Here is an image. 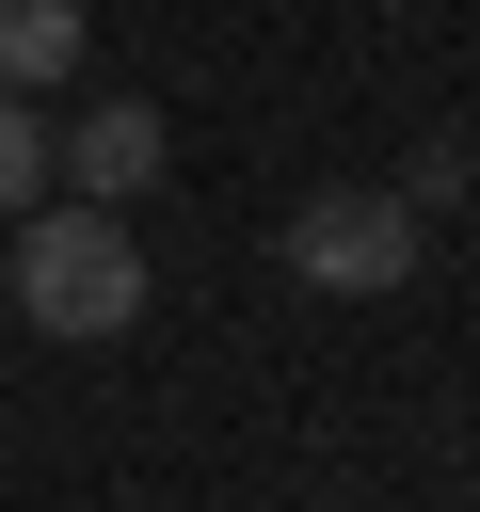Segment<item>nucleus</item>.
Here are the masks:
<instances>
[{
  "label": "nucleus",
  "instance_id": "1",
  "mask_svg": "<svg viewBox=\"0 0 480 512\" xmlns=\"http://www.w3.org/2000/svg\"><path fill=\"white\" fill-rule=\"evenodd\" d=\"M16 320L32 336H64V352H96V336H128L144 320V240H128V208H16Z\"/></svg>",
  "mask_w": 480,
  "mask_h": 512
},
{
  "label": "nucleus",
  "instance_id": "2",
  "mask_svg": "<svg viewBox=\"0 0 480 512\" xmlns=\"http://www.w3.org/2000/svg\"><path fill=\"white\" fill-rule=\"evenodd\" d=\"M288 272L384 304V288H416V208H400V192H304V208H288Z\"/></svg>",
  "mask_w": 480,
  "mask_h": 512
},
{
  "label": "nucleus",
  "instance_id": "3",
  "mask_svg": "<svg viewBox=\"0 0 480 512\" xmlns=\"http://www.w3.org/2000/svg\"><path fill=\"white\" fill-rule=\"evenodd\" d=\"M160 160H176V128H160L144 96H96L80 128H48V192H64V208H128V192H160Z\"/></svg>",
  "mask_w": 480,
  "mask_h": 512
},
{
  "label": "nucleus",
  "instance_id": "4",
  "mask_svg": "<svg viewBox=\"0 0 480 512\" xmlns=\"http://www.w3.org/2000/svg\"><path fill=\"white\" fill-rule=\"evenodd\" d=\"M80 64V0H0V96H48Z\"/></svg>",
  "mask_w": 480,
  "mask_h": 512
},
{
  "label": "nucleus",
  "instance_id": "5",
  "mask_svg": "<svg viewBox=\"0 0 480 512\" xmlns=\"http://www.w3.org/2000/svg\"><path fill=\"white\" fill-rule=\"evenodd\" d=\"M16 208H48V112L32 96H0V224Z\"/></svg>",
  "mask_w": 480,
  "mask_h": 512
}]
</instances>
